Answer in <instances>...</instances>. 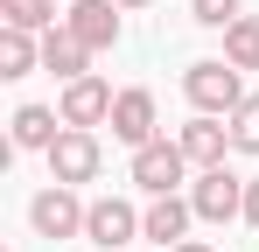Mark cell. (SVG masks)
<instances>
[{
  "mask_svg": "<svg viewBox=\"0 0 259 252\" xmlns=\"http://www.w3.org/2000/svg\"><path fill=\"white\" fill-rule=\"evenodd\" d=\"M182 98H189L196 112H217V119H231V112L245 105L238 63H224V56H203V63H189V70H182Z\"/></svg>",
  "mask_w": 259,
  "mask_h": 252,
  "instance_id": "6da1fadb",
  "label": "cell"
},
{
  "mask_svg": "<svg viewBox=\"0 0 259 252\" xmlns=\"http://www.w3.org/2000/svg\"><path fill=\"white\" fill-rule=\"evenodd\" d=\"M84 210L91 203H77L70 182H49L42 196L28 203V224H35V238H84Z\"/></svg>",
  "mask_w": 259,
  "mask_h": 252,
  "instance_id": "7a4b0ae2",
  "label": "cell"
},
{
  "mask_svg": "<svg viewBox=\"0 0 259 252\" xmlns=\"http://www.w3.org/2000/svg\"><path fill=\"white\" fill-rule=\"evenodd\" d=\"M84 238L98 252H126L133 238H140V210H133L126 196H98V203L84 210Z\"/></svg>",
  "mask_w": 259,
  "mask_h": 252,
  "instance_id": "3957f363",
  "label": "cell"
},
{
  "mask_svg": "<svg viewBox=\"0 0 259 252\" xmlns=\"http://www.w3.org/2000/svg\"><path fill=\"white\" fill-rule=\"evenodd\" d=\"M98 175V133L91 126H63L56 133V147H49V182H91Z\"/></svg>",
  "mask_w": 259,
  "mask_h": 252,
  "instance_id": "277c9868",
  "label": "cell"
},
{
  "mask_svg": "<svg viewBox=\"0 0 259 252\" xmlns=\"http://www.w3.org/2000/svg\"><path fill=\"white\" fill-rule=\"evenodd\" d=\"M189 203L203 224H224V217H245V182L231 175V168H203L196 182H189Z\"/></svg>",
  "mask_w": 259,
  "mask_h": 252,
  "instance_id": "5b68a950",
  "label": "cell"
},
{
  "mask_svg": "<svg viewBox=\"0 0 259 252\" xmlns=\"http://www.w3.org/2000/svg\"><path fill=\"white\" fill-rule=\"evenodd\" d=\"M182 168H189V154H182L175 140H147V147H133V182H140L147 196H175Z\"/></svg>",
  "mask_w": 259,
  "mask_h": 252,
  "instance_id": "8992f818",
  "label": "cell"
},
{
  "mask_svg": "<svg viewBox=\"0 0 259 252\" xmlns=\"http://www.w3.org/2000/svg\"><path fill=\"white\" fill-rule=\"evenodd\" d=\"M112 84L105 77H70L63 84V98H56V112H63V126H105L112 119Z\"/></svg>",
  "mask_w": 259,
  "mask_h": 252,
  "instance_id": "52a82bcc",
  "label": "cell"
},
{
  "mask_svg": "<svg viewBox=\"0 0 259 252\" xmlns=\"http://www.w3.org/2000/svg\"><path fill=\"white\" fill-rule=\"evenodd\" d=\"M63 28L84 42L91 56H98V49H112V42H119V0H70Z\"/></svg>",
  "mask_w": 259,
  "mask_h": 252,
  "instance_id": "ba28073f",
  "label": "cell"
},
{
  "mask_svg": "<svg viewBox=\"0 0 259 252\" xmlns=\"http://www.w3.org/2000/svg\"><path fill=\"white\" fill-rule=\"evenodd\" d=\"M105 126H112V140H126V147H147V140H161V133H154V91H147V84L119 91Z\"/></svg>",
  "mask_w": 259,
  "mask_h": 252,
  "instance_id": "9c48e42d",
  "label": "cell"
},
{
  "mask_svg": "<svg viewBox=\"0 0 259 252\" xmlns=\"http://www.w3.org/2000/svg\"><path fill=\"white\" fill-rule=\"evenodd\" d=\"M182 154L196 168H224V147H231V119H217V112H196V119L182 126V140H175Z\"/></svg>",
  "mask_w": 259,
  "mask_h": 252,
  "instance_id": "30bf717a",
  "label": "cell"
},
{
  "mask_svg": "<svg viewBox=\"0 0 259 252\" xmlns=\"http://www.w3.org/2000/svg\"><path fill=\"white\" fill-rule=\"evenodd\" d=\"M189 217H196V203H189V196H154V203L140 210V238H154V245H182Z\"/></svg>",
  "mask_w": 259,
  "mask_h": 252,
  "instance_id": "8fae6325",
  "label": "cell"
},
{
  "mask_svg": "<svg viewBox=\"0 0 259 252\" xmlns=\"http://www.w3.org/2000/svg\"><path fill=\"white\" fill-rule=\"evenodd\" d=\"M84 63H91V49L70 35V28H49V35H42V70H56V77L70 84V77H91Z\"/></svg>",
  "mask_w": 259,
  "mask_h": 252,
  "instance_id": "7c38bea8",
  "label": "cell"
},
{
  "mask_svg": "<svg viewBox=\"0 0 259 252\" xmlns=\"http://www.w3.org/2000/svg\"><path fill=\"white\" fill-rule=\"evenodd\" d=\"M56 119H63V112H49V105H21V112H14V147H42L49 154L56 133H63Z\"/></svg>",
  "mask_w": 259,
  "mask_h": 252,
  "instance_id": "4fadbf2b",
  "label": "cell"
},
{
  "mask_svg": "<svg viewBox=\"0 0 259 252\" xmlns=\"http://www.w3.org/2000/svg\"><path fill=\"white\" fill-rule=\"evenodd\" d=\"M35 63H42V42L28 35V28H7L0 35V77H28Z\"/></svg>",
  "mask_w": 259,
  "mask_h": 252,
  "instance_id": "5bb4252c",
  "label": "cell"
},
{
  "mask_svg": "<svg viewBox=\"0 0 259 252\" xmlns=\"http://www.w3.org/2000/svg\"><path fill=\"white\" fill-rule=\"evenodd\" d=\"M224 63H238V70H259V21H252V14H238V21L224 28Z\"/></svg>",
  "mask_w": 259,
  "mask_h": 252,
  "instance_id": "9a60e30c",
  "label": "cell"
},
{
  "mask_svg": "<svg viewBox=\"0 0 259 252\" xmlns=\"http://www.w3.org/2000/svg\"><path fill=\"white\" fill-rule=\"evenodd\" d=\"M7 28H28V35H49L56 28V0H0Z\"/></svg>",
  "mask_w": 259,
  "mask_h": 252,
  "instance_id": "2e32d148",
  "label": "cell"
},
{
  "mask_svg": "<svg viewBox=\"0 0 259 252\" xmlns=\"http://www.w3.org/2000/svg\"><path fill=\"white\" fill-rule=\"evenodd\" d=\"M231 147L238 154H259V91H245V105L231 112Z\"/></svg>",
  "mask_w": 259,
  "mask_h": 252,
  "instance_id": "e0dca14e",
  "label": "cell"
},
{
  "mask_svg": "<svg viewBox=\"0 0 259 252\" xmlns=\"http://www.w3.org/2000/svg\"><path fill=\"white\" fill-rule=\"evenodd\" d=\"M238 7H245V0H189V14H196L203 28H231V21H238Z\"/></svg>",
  "mask_w": 259,
  "mask_h": 252,
  "instance_id": "ac0fdd59",
  "label": "cell"
},
{
  "mask_svg": "<svg viewBox=\"0 0 259 252\" xmlns=\"http://www.w3.org/2000/svg\"><path fill=\"white\" fill-rule=\"evenodd\" d=\"M245 224H252V231H259V175H252V182H245Z\"/></svg>",
  "mask_w": 259,
  "mask_h": 252,
  "instance_id": "d6986e66",
  "label": "cell"
},
{
  "mask_svg": "<svg viewBox=\"0 0 259 252\" xmlns=\"http://www.w3.org/2000/svg\"><path fill=\"white\" fill-rule=\"evenodd\" d=\"M168 252H217V245H203V238H182V245H168Z\"/></svg>",
  "mask_w": 259,
  "mask_h": 252,
  "instance_id": "ffe728a7",
  "label": "cell"
},
{
  "mask_svg": "<svg viewBox=\"0 0 259 252\" xmlns=\"http://www.w3.org/2000/svg\"><path fill=\"white\" fill-rule=\"evenodd\" d=\"M119 7H147V0H119Z\"/></svg>",
  "mask_w": 259,
  "mask_h": 252,
  "instance_id": "44dd1931",
  "label": "cell"
}]
</instances>
